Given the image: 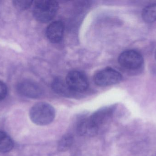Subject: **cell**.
<instances>
[{"instance_id": "cell-1", "label": "cell", "mask_w": 156, "mask_h": 156, "mask_svg": "<svg viewBox=\"0 0 156 156\" xmlns=\"http://www.w3.org/2000/svg\"><path fill=\"white\" fill-rule=\"evenodd\" d=\"M30 119L38 125H46L52 122L55 117L54 107L45 102H39L31 108L29 112Z\"/></svg>"}, {"instance_id": "cell-2", "label": "cell", "mask_w": 156, "mask_h": 156, "mask_svg": "<svg viewBox=\"0 0 156 156\" xmlns=\"http://www.w3.org/2000/svg\"><path fill=\"white\" fill-rule=\"evenodd\" d=\"M59 8L57 1L41 0L34 2L33 8L34 17L38 22L48 23L51 21L56 15Z\"/></svg>"}, {"instance_id": "cell-3", "label": "cell", "mask_w": 156, "mask_h": 156, "mask_svg": "<svg viewBox=\"0 0 156 156\" xmlns=\"http://www.w3.org/2000/svg\"><path fill=\"white\" fill-rule=\"evenodd\" d=\"M122 76L120 72L108 67L97 72L94 75V83L100 87H106L117 84L122 81Z\"/></svg>"}, {"instance_id": "cell-4", "label": "cell", "mask_w": 156, "mask_h": 156, "mask_svg": "<svg viewBox=\"0 0 156 156\" xmlns=\"http://www.w3.org/2000/svg\"><path fill=\"white\" fill-rule=\"evenodd\" d=\"M66 81L70 90L76 94L86 91L89 87V82L86 76L77 71L69 72Z\"/></svg>"}, {"instance_id": "cell-5", "label": "cell", "mask_w": 156, "mask_h": 156, "mask_svg": "<svg viewBox=\"0 0 156 156\" xmlns=\"http://www.w3.org/2000/svg\"><path fill=\"white\" fill-rule=\"evenodd\" d=\"M118 62L122 67L130 70L140 68L144 64L143 56L139 52L128 50L122 52L119 56Z\"/></svg>"}, {"instance_id": "cell-6", "label": "cell", "mask_w": 156, "mask_h": 156, "mask_svg": "<svg viewBox=\"0 0 156 156\" xmlns=\"http://www.w3.org/2000/svg\"><path fill=\"white\" fill-rule=\"evenodd\" d=\"M17 89L19 93L25 97L37 99L42 96L43 91L37 83L30 80H23L17 84Z\"/></svg>"}, {"instance_id": "cell-7", "label": "cell", "mask_w": 156, "mask_h": 156, "mask_svg": "<svg viewBox=\"0 0 156 156\" xmlns=\"http://www.w3.org/2000/svg\"><path fill=\"white\" fill-rule=\"evenodd\" d=\"M114 111V107L112 106L105 107L96 111L88 118L92 125L99 131L100 127L111 118Z\"/></svg>"}, {"instance_id": "cell-8", "label": "cell", "mask_w": 156, "mask_h": 156, "mask_svg": "<svg viewBox=\"0 0 156 156\" xmlns=\"http://www.w3.org/2000/svg\"><path fill=\"white\" fill-rule=\"evenodd\" d=\"M65 26L61 21L52 22L48 27L46 35L48 39L52 43L60 42L64 36Z\"/></svg>"}, {"instance_id": "cell-9", "label": "cell", "mask_w": 156, "mask_h": 156, "mask_svg": "<svg viewBox=\"0 0 156 156\" xmlns=\"http://www.w3.org/2000/svg\"><path fill=\"white\" fill-rule=\"evenodd\" d=\"M52 88L53 90L59 95L66 97H71L76 95V93L69 89L64 80L60 78H57L54 80L52 83Z\"/></svg>"}, {"instance_id": "cell-10", "label": "cell", "mask_w": 156, "mask_h": 156, "mask_svg": "<svg viewBox=\"0 0 156 156\" xmlns=\"http://www.w3.org/2000/svg\"><path fill=\"white\" fill-rule=\"evenodd\" d=\"M77 130L79 135L83 136H94L99 132L93 126L88 117L83 118L78 123Z\"/></svg>"}, {"instance_id": "cell-11", "label": "cell", "mask_w": 156, "mask_h": 156, "mask_svg": "<svg viewBox=\"0 0 156 156\" xmlns=\"http://www.w3.org/2000/svg\"><path fill=\"white\" fill-rule=\"evenodd\" d=\"M13 147V142L11 137L6 133L0 131V153L10 152Z\"/></svg>"}, {"instance_id": "cell-12", "label": "cell", "mask_w": 156, "mask_h": 156, "mask_svg": "<svg viewBox=\"0 0 156 156\" xmlns=\"http://www.w3.org/2000/svg\"><path fill=\"white\" fill-rule=\"evenodd\" d=\"M142 18L146 23H152L156 21V3L147 5L143 9Z\"/></svg>"}, {"instance_id": "cell-13", "label": "cell", "mask_w": 156, "mask_h": 156, "mask_svg": "<svg viewBox=\"0 0 156 156\" xmlns=\"http://www.w3.org/2000/svg\"><path fill=\"white\" fill-rule=\"evenodd\" d=\"M74 142V137L72 135L66 134L59 140L58 144V149L60 152H65L69 149Z\"/></svg>"}, {"instance_id": "cell-14", "label": "cell", "mask_w": 156, "mask_h": 156, "mask_svg": "<svg viewBox=\"0 0 156 156\" xmlns=\"http://www.w3.org/2000/svg\"><path fill=\"white\" fill-rule=\"evenodd\" d=\"M14 5L19 10H26L32 5L33 1H13Z\"/></svg>"}, {"instance_id": "cell-15", "label": "cell", "mask_w": 156, "mask_h": 156, "mask_svg": "<svg viewBox=\"0 0 156 156\" xmlns=\"http://www.w3.org/2000/svg\"><path fill=\"white\" fill-rule=\"evenodd\" d=\"M7 93V88L6 85L0 81V101L4 100Z\"/></svg>"}, {"instance_id": "cell-16", "label": "cell", "mask_w": 156, "mask_h": 156, "mask_svg": "<svg viewBox=\"0 0 156 156\" xmlns=\"http://www.w3.org/2000/svg\"><path fill=\"white\" fill-rule=\"evenodd\" d=\"M155 58L156 60V50L155 51Z\"/></svg>"}]
</instances>
